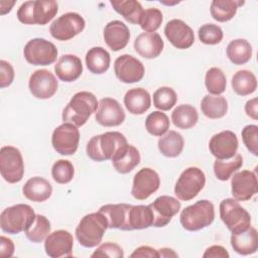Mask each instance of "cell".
Here are the masks:
<instances>
[{"instance_id": "obj_1", "label": "cell", "mask_w": 258, "mask_h": 258, "mask_svg": "<svg viewBox=\"0 0 258 258\" xmlns=\"http://www.w3.org/2000/svg\"><path fill=\"white\" fill-rule=\"evenodd\" d=\"M126 145H128V142L122 133L110 131L92 137L87 143L86 151L92 160L100 162L112 160Z\"/></svg>"}, {"instance_id": "obj_2", "label": "cell", "mask_w": 258, "mask_h": 258, "mask_svg": "<svg viewBox=\"0 0 258 258\" xmlns=\"http://www.w3.org/2000/svg\"><path fill=\"white\" fill-rule=\"evenodd\" d=\"M99 103L96 96L87 91L76 93L62 111L63 123H71L77 127L86 124L93 113L97 111Z\"/></svg>"}, {"instance_id": "obj_3", "label": "cell", "mask_w": 258, "mask_h": 258, "mask_svg": "<svg viewBox=\"0 0 258 258\" xmlns=\"http://www.w3.org/2000/svg\"><path fill=\"white\" fill-rule=\"evenodd\" d=\"M108 229L106 218L99 211L84 216L76 228V238L81 246L93 248L99 245Z\"/></svg>"}, {"instance_id": "obj_4", "label": "cell", "mask_w": 258, "mask_h": 258, "mask_svg": "<svg viewBox=\"0 0 258 258\" xmlns=\"http://www.w3.org/2000/svg\"><path fill=\"white\" fill-rule=\"evenodd\" d=\"M58 5L56 1H26L17 10V18L21 23L32 25H45L57 13Z\"/></svg>"}, {"instance_id": "obj_5", "label": "cell", "mask_w": 258, "mask_h": 258, "mask_svg": "<svg viewBox=\"0 0 258 258\" xmlns=\"http://www.w3.org/2000/svg\"><path fill=\"white\" fill-rule=\"evenodd\" d=\"M215 220V207L208 200H201L184 208L179 216L183 229L189 232L200 231L210 226Z\"/></svg>"}, {"instance_id": "obj_6", "label": "cell", "mask_w": 258, "mask_h": 258, "mask_svg": "<svg viewBox=\"0 0 258 258\" xmlns=\"http://www.w3.org/2000/svg\"><path fill=\"white\" fill-rule=\"evenodd\" d=\"M33 209L26 204H17L6 208L0 215V227L8 234L25 232L35 219Z\"/></svg>"}, {"instance_id": "obj_7", "label": "cell", "mask_w": 258, "mask_h": 258, "mask_svg": "<svg viewBox=\"0 0 258 258\" xmlns=\"http://www.w3.org/2000/svg\"><path fill=\"white\" fill-rule=\"evenodd\" d=\"M220 217L231 233H239L251 225L250 214L235 199H225L220 204Z\"/></svg>"}, {"instance_id": "obj_8", "label": "cell", "mask_w": 258, "mask_h": 258, "mask_svg": "<svg viewBox=\"0 0 258 258\" xmlns=\"http://www.w3.org/2000/svg\"><path fill=\"white\" fill-rule=\"evenodd\" d=\"M206 184V175L202 169L190 166L184 169L174 185V195L180 201H190L196 198Z\"/></svg>"}, {"instance_id": "obj_9", "label": "cell", "mask_w": 258, "mask_h": 258, "mask_svg": "<svg viewBox=\"0 0 258 258\" xmlns=\"http://www.w3.org/2000/svg\"><path fill=\"white\" fill-rule=\"evenodd\" d=\"M0 172L9 183L19 182L24 174V162L21 152L14 146H3L0 150Z\"/></svg>"}, {"instance_id": "obj_10", "label": "cell", "mask_w": 258, "mask_h": 258, "mask_svg": "<svg viewBox=\"0 0 258 258\" xmlns=\"http://www.w3.org/2000/svg\"><path fill=\"white\" fill-rule=\"evenodd\" d=\"M23 55L33 66H49L56 59L57 48L44 38H33L25 44Z\"/></svg>"}, {"instance_id": "obj_11", "label": "cell", "mask_w": 258, "mask_h": 258, "mask_svg": "<svg viewBox=\"0 0 258 258\" xmlns=\"http://www.w3.org/2000/svg\"><path fill=\"white\" fill-rule=\"evenodd\" d=\"M85 26L86 22L83 16L76 12H68L52 21L49 32L56 40L66 41L80 34Z\"/></svg>"}, {"instance_id": "obj_12", "label": "cell", "mask_w": 258, "mask_h": 258, "mask_svg": "<svg viewBox=\"0 0 258 258\" xmlns=\"http://www.w3.org/2000/svg\"><path fill=\"white\" fill-rule=\"evenodd\" d=\"M80 131L77 126L71 123H63L57 126L51 135L53 149L61 155H72L79 147Z\"/></svg>"}, {"instance_id": "obj_13", "label": "cell", "mask_w": 258, "mask_h": 258, "mask_svg": "<svg viewBox=\"0 0 258 258\" xmlns=\"http://www.w3.org/2000/svg\"><path fill=\"white\" fill-rule=\"evenodd\" d=\"M160 185L158 173L149 167H143L136 172L133 178L131 195L134 199L144 201L154 194Z\"/></svg>"}, {"instance_id": "obj_14", "label": "cell", "mask_w": 258, "mask_h": 258, "mask_svg": "<svg viewBox=\"0 0 258 258\" xmlns=\"http://www.w3.org/2000/svg\"><path fill=\"white\" fill-rule=\"evenodd\" d=\"M114 72L119 81L125 84H133L144 77V66L136 57L130 54L118 56L114 62Z\"/></svg>"}, {"instance_id": "obj_15", "label": "cell", "mask_w": 258, "mask_h": 258, "mask_svg": "<svg viewBox=\"0 0 258 258\" xmlns=\"http://www.w3.org/2000/svg\"><path fill=\"white\" fill-rule=\"evenodd\" d=\"M153 214L152 227L161 228L166 226L180 210V202L170 196H160L148 205Z\"/></svg>"}, {"instance_id": "obj_16", "label": "cell", "mask_w": 258, "mask_h": 258, "mask_svg": "<svg viewBox=\"0 0 258 258\" xmlns=\"http://www.w3.org/2000/svg\"><path fill=\"white\" fill-rule=\"evenodd\" d=\"M57 81L47 70H37L29 78L28 88L33 97L41 100L51 98L57 91Z\"/></svg>"}, {"instance_id": "obj_17", "label": "cell", "mask_w": 258, "mask_h": 258, "mask_svg": "<svg viewBox=\"0 0 258 258\" xmlns=\"http://www.w3.org/2000/svg\"><path fill=\"white\" fill-rule=\"evenodd\" d=\"M95 119L101 126L115 127L124 122L125 112L117 100L106 97L100 100Z\"/></svg>"}, {"instance_id": "obj_18", "label": "cell", "mask_w": 258, "mask_h": 258, "mask_svg": "<svg viewBox=\"0 0 258 258\" xmlns=\"http://www.w3.org/2000/svg\"><path fill=\"white\" fill-rule=\"evenodd\" d=\"M238 145L237 135L230 130H225L213 135L209 142V149L217 159L226 160L235 156Z\"/></svg>"}, {"instance_id": "obj_19", "label": "cell", "mask_w": 258, "mask_h": 258, "mask_svg": "<svg viewBox=\"0 0 258 258\" xmlns=\"http://www.w3.org/2000/svg\"><path fill=\"white\" fill-rule=\"evenodd\" d=\"M74 247L73 235L66 230L49 233L44 240V250L48 257H72Z\"/></svg>"}, {"instance_id": "obj_20", "label": "cell", "mask_w": 258, "mask_h": 258, "mask_svg": "<svg viewBox=\"0 0 258 258\" xmlns=\"http://www.w3.org/2000/svg\"><path fill=\"white\" fill-rule=\"evenodd\" d=\"M231 186L235 200L241 202L251 200L258 191L256 173L250 170H242L234 173L231 179Z\"/></svg>"}, {"instance_id": "obj_21", "label": "cell", "mask_w": 258, "mask_h": 258, "mask_svg": "<svg viewBox=\"0 0 258 258\" xmlns=\"http://www.w3.org/2000/svg\"><path fill=\"white\" fill-rule=\"evenodd\" d=\"M164 34L168 41L178 49L189 48L195 42L192 29L180 19H172L164 26Z\"/></svg>"}, {"instance_id": "obj_22", "label": "cell", "mask_w": 258, "mask_h": 258, "mask_svg": "<svg viewBox=\"0 0 258 258\" xmlns=\"http://www.w3.org/2000/svg\"><path fill=\"white\" fill-rule=\"evenodd\" d=\"M132 205L128 204H108L99 209V212L106 218L108 228L130 231L129 212Z\"/></svg>"}, {"instance_id": "obj_23", "label": "cell", "mask_w": 258, "mask_h": 258, "mask_svg": "<svg viewBox=\"0 0 258 258\" xmlns=\"http://www.w3.org/2000/svg\"><path fill=\"white\" fill-rule=\"evenodd\" d=\"M103 36L109 48L113 51H119L128 44L130 31L124 22L120 20H113L106 24Z\"/></svg>"}, {"instance_id": "obj_24", "label": "cell", "mask_w": 258, "mask_h": 258, "mask_svg": "<svg viewBox=\"0 0 258 258\" xmlns=\"http://www.w3.org/2000/svg\"><path fill=\"white\" fill-rule=\"evenodd\" d=\"M164 42L156 32H143L134 40V49L142 57L151 59L157 57L163 50Z\"/></svg>"}, {"instance_id": "obj_25", "label": "cell", "mask_w": 258, "mask_h": 258, "mask_svg": "<svg viewBox=\"0 0 258 258\" xmlns=\"http://www.w3.org/2000/svg\"><path fill=\"white\" fill-rule=\"evenodd\" d=\"M54 72L60 81L66 83L74 82L83 73L82 60L75 54H63L54 66Z\"/></svg>"}, {"instance_id": "obj_26", "label": "cell", "mask_w": 258, "mask_h": 258, "mask_svg": "<svg viewBox=\"0 0 258 258\" xmlns=\"http://www.w3.org/2000/svg\"><path fill=\"white\" fill-rule=\"evenodd\" d=\"M231 246L240 255H250L258 250V233L255 228L249 227L245 231L232 233Z\"/></svg>"}, {"instance_id": "obj_27", "label": "cell", "mask_w": 258, "mask_h": 258, "mask_svg": "<svg viewBox=\"0 0 258 258\" xmlns=\"http://www.w3.org/2000/svg\"><path fill=\"white\" fill-rule=\"evenodd\" d=\"M22 192L27 200L41 203L49 199L52 194V186L47 179L40 176H34L24 183Z\"/></svg>"}, {"instance_id": "obj_28", "label": "cell", "mask_w": 258, "mask_h": 258, "mask_svg": "<svg viewBox=\"0 0 258 258\" xmlns=\"http://www.w3.org/2000/svg\"><path fill=\"white\" fill-rule=\"evenodd\" d=\"M124 105L129 113L142 115L151 106L150 94L143 88L130 89L124 96Z\"/></svg>"}, {"instance_id": "obj_29", "label": "cell", "mask_w": 258, "mask_h": 258, "mask_svg": "<svg viewBox=\"0 0 258 258\" xmlns=\"http://www.w3.org/2000/svg\"><path fill=\"white\" fill-rule=\"evenodd\" d=\"M140 162V153L133 145H126L112 159L114 168L122 174L132 171Z\"/></svg>"}, {"instance_id": "obj_30", "label": "cell", "mask_w": 258, "mask_h": 258, "mask_svg": "<svg viewBox=\"0 0 258 258\" xmlns=\"http://www.w3.org/2000/svg\"><path fill=\"white\" fill-rule=\"evenodd\" d=\"M110 53L101 46H95L86 53V64L88 70L95 75L106 73L110 67Z\"/></svg>"}, {"instance_id": "obj_31", "label": "cell", "mask_w": 258, "mask_h": 258, "mask_svg": "<svg viewBox=\"0 0 258 258\" xmlns=\"http://www.w3.org/2000/svg\"><path fill=\"white\" fill-rule=\"evenodd\" d=\"M184 140L180 133L170 130L158 140V149L166 157H177L183 149Z\"/></svg>"}, {"instance_id": "obj_32", "label": "cell", "mask_w": 258, "mask_h": 258, "mask_svg": "<svg viewBox=\"0 0 258 258\" xmlns=\"http://www.w3.org/2000/svg\"><path fill=\"white\" fill-rule=\"evenodd\" d=\"M227 56L231 62L237 66L245 64L251 59L252 45L246 39L238 38L230 41L226 49Z\"/></svg>"}, {"instance_id": "obj_33", "label": "cell", "mask_w": 258, "mask_h": 258, "mask_svg": "<svg viewBox=\"0 0 258 258\" xmlns=\"http://www.w3.org/2000/svg\"><path fill=\"white\" fill-rule=\"evenodd\" d=\"M203 114L210 119H220L227 114L228 102L223 96L206 95L201 102Z\"/></svg>"}, {"instance_id": "obj_34", "label": "cell", "mask_w": 258, "mask_h": 258, "mask_svg": "<svg viewBox=\"0 0 258 258\" xmlns=\"http://www.w3.org/2000/svg\"><path fill=\"white\" fill-rule=\"evenodd\" d=\"M110 3L114 10L123 16L126 21L132 24H139L143 13V7L140 2L135 0H112Z\"/></svg>"}, {"instance_id": "obj_35", "label": "cell", "mask_w": 258, "mask_h": 258, "mask_svg": "<svg viewBox=\"0 0 258 258\" xmlns=\"http://www.w3.org/2000/svg\"><path fill=\"white\" fill-rule=\"evenodd\" d=\"M199 120L197 109L188 104L178 105L171 113V121L178 129L192 128Z\"/></svg>"}, {"instance_id": "obj_36", "label": "cell", "mask_w": 258, "mask_h": 258, "mask_svg": "<svg viewBox=\"0 0 258 258\" xmlns=\"http://www.w3.org/2000/svg\"><path fill=\"white\" fill-rule=\"evenodd\" d=\"M243 4L244 1L214 0L211 3V15L219 22H227L235 16L239 6Z\"/></svg>"}, {"instance_id": "obj_37", "label": "cell", "mask_w": 258, "mask_h": 258, "mask_svg": "<svg viewBox=\"0 0 258 258\" xmlns=\"http://www.w3.org/2000/svg\"><path fill=\"white\" fill-rule=\"evenodd\" d=\"M233 91L239 96H248L257 89V80L255 75L247 70H241L235 73L232 78Z\"/></svg>"}, {"instance_id": "obj_38", "label": "cell", "mask_w": 258, "mask_h": 258, "mask_svg": "<svg viewBox=\"0 0 258 258\" xmlns=\"http://www.w3.org/2000/svg\"><path fill=\"white\" fill-rule=\"evenodd\" d=\"M153 214L149 206H131L129 212V226L131 230H142L152 227Z\"/></svg>"}, {"instance_id": "obj_39", "label": "cell", "mask_w": 258, "mask_h": 258, "mask_svg": "<svg viewBox=\"0 0 258 258\" xmlns=\"http://www.w3.org/2000/svg\"><path fill=\"white\" fill-rule=\"evenodd\" d=\"M242 165L243 157L240 154H235L234 157L226 160L216 159V161L214 162V173L219 180L226 181Z\"/></svg>"}, {"instance_id": "obj_40", "label": "cell", "mask_w": 258, "mask_h": 258, "mask_svg": "<svg viewBox=\"0 0 258 258\" xmlns=\"http://www.w3.org/2000/svg\"><path fill=\"white\" fill-rule=\"evenodd\" d=\"M50 223L43 215H36L31 226L25 231L26 238L32 243H40L50 233Z\"/></svg>"}, {"instance_id": "obj_41", "label": "cell", "mask_w": 258, "mask_h": 258, "mask_svg": "<svg viewBox=\"0 0 258 258\" xmlns=\"http://www.w3.org/2000/svg\"><path fill=\"white\" fill-rule=\"evenodd\" d=\"M169 119L166 114L161 111H153L145 120V128L147 132L153 136H162L169 129Z\"/></svg>"}, {"instance_id": "obj_42", "label": "cell", "mask_w": 258, "mask_h": 258, "mask_svg": "<svg viewBox=\"0 0 258 258\" xmlns=\"http://www.w3.org/2000/svg\"><path fill=\"white\" fill-rule=\"evenodd\" d=\"M205 85L208 92L212 95H221L227 87V79L223 71L219 68H211L206 73Z\"/></svg>"}, {"instance_id": "obj_43", "label": "cell", "mask_w": 258, "mask_h": 258, "mask_svg": "<svg viewBox=\"0 0 258 258\" xmlns=\"http://www.w3.org/2000/svg\"><path fill=\"white\" fill-rule=\"evenodd\" d=\"M177 101L175 91L170 87H160L153 93V105L161 111L170 110Z\"/></svg>"}, {"instance_id": "obj_44", "label": "cell", "mask_w": 258, "mask_h": 258, "mask_svg": "<svg viewBox=\"0 0 258 258\" xmlns=\"http://www.w3.org/2000/svg\"><path fill=\"white\" fill-rule=\"evenodd\" d=\"M75 174V168L71 161L58 159L51 167V175L55 182L60 184L69 183Z\"/></svg>"}, {"instance_id": "obj_45", "label": "cell", "mask_w": 258, "mask_h": 258, "mask_svg": "<svg viewBox=\"0 0 258 258\" xmlns=\"http://www.w3.org/2000/svg\"><path fill=\"white\" fill-rule=\"evenodd\" d=\"M163 20L162 12L157 8H147L143 10L139 25L146 32H155Z\"/></svg>"}, {"instance_id": "obj_46", "label": "cell", "mask_w": 258, "mask_h": 258, "mask_svg": "<svg viewBox=\"0 0 258 258\" xmlns=\"http://www.w3.org/2000/svg\"><path fill=\"white\" fill-rule=\"evenodd\" d=\"M199 39L201 42L209 45H215L222 41L224 33L222 28L217 24H204L199 28Z\"/></svg>"}, {"instance_id": "obj_47", "label": "cell", "mask_w": 258, "mask_h": 258, "mask_svg": "<svg viewBox=\"0 0 258 258\" xmlns=\"http://www.w3.org/2000/svg\"><path fill=\"white\" fill-rule=\"evenodd\" d=\"M242 140L247 149L255 156L258 155V126L247 125L243 128Z\"/></svg>"}, {"instance_id": "obj_48", "label": "cell", "mask_w": 258, "mask_h": 258, "mask_svg": "<svg viewBox=\"0 0 258 258\" xmlns=\"http://www.w3.org/2000/svg\"><path fill=\"white\" fill-rule=\"evenodd\" d=\"M91 257H111V258H123V249L116 243L107 242L100 245Z\"/></svg>"}, {"instance_id": "obj_49", "label": "cell", "mask_w": 258, "mask_h": 258, "mask_svg": "<svg viewBox=\"0 0 258 258\" xmlns=\"http://www.w3.org/2000/svg\"><path fill=\"white\" fill-rule=\"evenodd\" d=\"M14 80V70L12 66L4 60H0V88L4 89L9 87Z\"/></svg>"}, {"instance_id": "obj_50", "label": "cell", "mask_w": 258, "mask_h": 258, "mask_svg": "<svg viewBox=\"0 0 258 258\" xmlns=\"http://www.w3.org/2000/svg\"><path fill=\"white\" fill-rule=\"evenodd\" d=\"M14 253V244L11 239L1 236L0 237V257L9 258Z\"/></svg>"}, {"instance_id": "obj_51", "label": "cell", "mask_w": 258, "mask_h": 258, "mask_svg": "<svg viewBox=\"0 0 258 258\" xmlns=\"http://www.w3.org/2000/svg\"><path fill=\"white\" fill-rule=\"evenodd\" d=\"M229 253L228 251L220 245H213L211 247H209L205 253L203 254L204 258H208V257H213V258H229Z\"/></svg>"}, {"instance_id": "obj_52", "label": "cell", "mask_w": 258, "mask_h": 258, "mask_svg": "<svg viewBox=\"0 0 258 258\" xmlns=\"http://www.w3.org/2000/svg\"><path fill=\"white\" fill-rule=\"evenodd\" d=\"M130 257H149V258H159L158 251L150 246H140L134 250Z\"/></svg>"}, {"instance_id": "obj_53", "label": "cell", "mask_w": 258, "mask_h": 258, "mask_svg": "<svg viewBox=\"0 0 258 258\" xmlns=\"http://www.w3.org/2000/svg\"><path fill=\"white\" fill-rule=\"evenodd\" d=\"M257 98H253L249 101H247L246 105H245V112L247 114V116H249L250 118L257 120L258 119V111H257Z\"/></svg>"}, {"instance_id": "obj_54", "label": "cell", "mask_w": 258, "mask_h": 258, "mask_svg": "<svg viewBox=\"0 0 258 258\" xmlns=\"http://www.w3.org/2000/svg\"><path fill=\"white\" fill-rule=\"evenodd\" d=\"M157 251H158L159 257H165V258L177 257V253H175L172 249H169V248H160Z\"/></svg>"}]
</instances>
